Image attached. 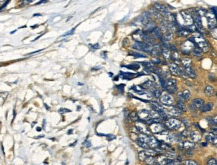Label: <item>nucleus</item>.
<instances>
[{
	"label": "nucleus",
	"mask_w": 217,
	"mask_h": 165,
	"mask_svg": "<svg viewBox=\"0 0 217 165\" xmlns=\"http://www.w3.org/2000/svg\"><path fill=\"white\" fill-rule=\"evenodd\" d=\"M164 126L167 127L170 130H179L180 127H182L183 125L179 119L174 118V117H170L164 121Z\"/></svg>",
	"instance_id": "nucleus-1"
},
{
	"label": "nucleus",
	"mask_w": 217,
	"mask_h": 165,
	"mask_svg": "<svg viewBox=\"0 0 217 165\" xmlns=\"http://www.w3.org/2000/svg\"><path fill=\"white\" fill-rule=\"evenodd\" d=\"M193 40H194V44H196L198 47L197 48H199L200 49L201 51H204V52H206V51L208 50V42L205 40L203 37H201L200 35L199 34H196V37L195 38H193Z\"/></svg>",
	"instance_id": "nucleus-2"
},
{
	"label": "nucleus",
	"mask_w": 217,
	"mask_h": 165,
	"mask_svg": "<svg viewBox=\"0 0 217 165\" xmlns=\"http://www.w3.org/2000/svg\"><path fill=\"white\" fill-rule=\"evenodd\" d=\"M159 98H160V101L162 103V105L164 106H172V104L174 103L172 95L167 92H161V95Z\"/></svg>",
	"instance_id": "nucleus-3"
},
{
	"label": "nucleus",
	"mask_w": 217,
	"mask_h": 165,
	"mask_svg": "<svg viewBox=\"0 0 217 165\" xmlns=\"http://www.w3.org/2000/svg\"><path fill=\"white\" fill-rule=\"evenodd\" d=\"M135 128L137 129L139 133H142V134H145L147 136H151L152 133L150 132V130L147 128L146 124L142 121H136L135 122Z\"/></svg>",
	"instance_id": "nucleus-4"
},
{
	"label": "nucleus",
	"mask_w": 217,
	"mask_h": 165,
	"mask_svg": "<svg viewBox=\"0 0 217 165\" xmlns=\"http://www.w3.org/2000/svg\"><path fill=\"white\" fill-rule=\"evenodd\" d=\"M149 129L151 133H155V134H159L162 131L166 130V127L164 126V124L160 123V122H156V123H153L151 125H149Z\"/></svg>",
	"instance_id": "nucleus-5"
},
{
	"label": "nucleus",
	"mask_w": 217,
	"mask_h": 165,
	"mask_svg": "<svg viewBox=\"0 0 217 165\" xmlns=\"http://www.w3.org/2000/svg\"><path fill=\"white\" fill-rule=\"evenodd\" d=\"M180 14H181V16H182L183 20H184V23L187 26L193 25V16H192L188 11L182 10V11H180Z\"/></svg>",
	"instance_id": "nucleus-6"
},
{
	"label": "nucleus",
	"mask_w": 217,
	"mask_h": 165,
	"mask_svg": "<svg viewBox=\"0 0 217 165\" xmlns=\"http://www.w3.org/2000/svg\"><path fill=\"white\" fill-rule=\"evenodd\" d=\"M147 145L149 148L151 149H156L158 148L159 145H160V140H158L156 137L154 136H148V140H147Z\"/></svg>",
	"instance_id": "nucleus-7"
},
{
	"label": "nucleus",
	"mask_w": 217,
	"mask_h": 165,
	"mask_svg": "<svg viewBox=\"0 0 217 165\" xmlns=\"http://www.w3.org/2000/svg\"><path fill=\"white\" fill-rule=\"evenodd\" d=\"M137 114H138V118L140 121L144 122L146 124V122L148 121L149 119H151L150 118V115H149V111L148 110H145V109H143V110H140L139 112H137Z\"/></svg>",
	"instance_id": "nucleus-8"
},
{
	"label": "nucleus",
	"mask_w": 217,
	"mask_h": 165,
	"mask_svg": "<svg viewBox=\"0 0 217 165\" xmlns=\"http://www.w3.org/2000/svg\"><path fill=\"white\" fill-rule=\"evenodd\" d=\"M132 38H133V40H135V42H138V43L144 42V34H143V31L136 30L134 33H132Z\"/></svg>",
	"instance_id": "nucleus-9"
},
{
	"label": "nucleus",
	"mask_w": 217,
	"mask_h": 165,
	"mask_svg": "<svg viewBox=\"0 0 217 165\" xmlns=\"http://www.w3.org/2000/svg\"><path fill=\"white\" fill-rule=\"evenodd\" d=\"M193 47H194V44L191 43L189 40H187V41H185L184 43L181 45V51L187 54V53H189L190 51L193 50Z\"/></svg>",
	"instance_id": "nucleus-10"
},
{
	"label": "nucleus",
	"mask_w": 217,
	"mask_h": 165,
	"mask_svg": "<svg viewBox=\"0 0 217 165\" xmlns=\"http://www.w3.org/2000/svg\"><path fill=\"white\" fill-rule=\"evenodd\" d=\"M179 147L184 150H192L195 148V143H193L192 141H183L179 143Z\"/></svg>",
	"instance_id": "nucleus-11"
},
{
	"label": "nucleus",
	"mask_w": 217,
	"mask_h": 165,
	"mask_svg": "<svg viewBox=\"0 0 217 165\" xmlns=\"http://www.w3.org/2000/svg\"><path fill=\"white\" fill-rule=\"evenodd\" d=\"M204 100L203 99H200V98H195V99L192 100V103L191 105L194 107L195 109H201L202 108V106L204 105Z\"/></svg>",
	"instance_id": "nucleus-12"
},
{
	"label": "nucleus",
	"mask_w": 217,
	"mask_h": 165,
	"mask_svg": "<svg viewBox=\"0 0 217 165\" xmlns=\"http://www.w3.org/2000/svg\"><path fill=\"white\" fill-rule=\"evenodd\" d=\"M149 33L152 35V36L154 37V38H158V39H161V40H162L163 33L161 32V30L159 29V27H154L153 29L150 31Z\"/></svg>",
	"instance_id": "nucleus-13"
},
{
	"label": "nucleus",
	"mask_w": 217,
	"mask_h": 165,
	"mask_svg": "<svg viewBox=\"0 0 217 165\" xmlns=\"http://www.w3.org/2000/svg\"><path fill=\"white\" fill-rule=\"evenodd\" d=\"M189 137L193 143H197V142H199L201 140V134L199 132H197V131H192V132H190Z\"/></svg>",
	"instance_id": "nucleus-14"
},
{
	"label": "nucleus",
	"mask_w": 217,
	"mask_h": 165,
	"mask_svg": "<svg viewBox=\"0 0 217 165\" xmlns=\"http://www.w3.org/2000/svg\"><path fill=\"white\" fill-rule=\"evenodd\" d=\"M143 89H149L150 91H152L153 89L157 88V84H155L153 81H146L144 83L142 84V86H141Z\"/></svg>",
	"instance_id": "nucleus-15"
},
{
	"label": "nucleus",
	"mask_w": 217,
	"mask_h": 165,
	"mask_svg": "<svg viewBox=\"0 0 217 165\" xmlns=\"http://www.w3.org/2000/svg\"><path fill=\"white\" fill-rule=\"evenodd\" d=\"M155 158H156V157H155ZM156 162L159 165H167L168 162H169V159H168L167 157H165L164 154H163V155H157Z\"/></svg>",
	"instance_id": "nucleus-16"
},
{
	"label": "nucleus",
	"mask_w": 217,
	"mask_h": 165,
	"mask_svg": "<svg viewBox=\"0 0 217 165\" xmlns=\"http://www.w3.org/2000/svg\"><path fill=\"white\" fill-rule=\"evenodd\" d=\"M169 70L172 75L180 76V75H179V66H176L174 63H169Z\"/></svg>",
	"instance_id": "nucleus-17"
},
{
	"label": "nucleus",
	"mask_w": 217,
	"mask_h": 165,
	"mask_svg": "<svg viewBox=\"0 0 217 165\" xmlns=\"http://www.w3.org/2000/svg\"><path fill=\"white\" fill-rule=\"evenodd\" d=\"M184 73L185 75L190 78H195L196 77V72L194 71V69L192 67H187V68H184Z\"/></svg>",
	"instance_id": "nucleus-18"
},
{
	"label": "nucleus",
	"mask_w": 217,
	"mask_h": 165,
	"mask_svg": "<svg viewBox=\"0 0 217 165\" xmlns=\"http://www.w3.org/2000/svg\"><path fill=\"white\" fill-rule=\"evenodd\" d=\"M206 141L209 142V143H212L213 145H216L217 144V137L215 134L213 133H209V134L206 135Z\"/></svg>",
	"instance_id": "nucleus-19"
},
{
	"label": "nucleus",
	"mask_w": 217,
	"mask_h": 165,
	"mask_svg": "<svg viewBox=\"0 0 217 165\" xmlns=\"http://www.w3.org/2000/svg\"><path fill=\"white\" fill-rule=\"evenodd\" d=\"M161 54L163 55L165 59H170L171 58V51L169 48L166 47H161Z\"/></svg>",
	"instance_id": "nucleus-20"
},
{
	"label": "nucleus",
	"mask_w": 217,
	"mask_h": 165,
	"mask_svg": "<svg viewBox=\"0 0 217 165\" xmlns=\"http://www.w3.org/2000/svg\"><path fill=\"white\" fill-rule=\"evenodd\" d=\"M177 34H178V36L188 37L190 34H191V32H190L188 29H186V28H180V29L177 30Z\"/></svg>",
	"instance_id": "nucleus-21"
},
{
	"label": "nucleus",
	"mask_w": 217,
	"mask_h": 165,
	"mask_svg": "<svg viewBox=\"0 0 217 165\" xmlns=\"http://www.w3.org/2000/svg\"><path fill=\"white\" fill-rule=\"evenodd\" d=\"M213 103L212 102H207V103H204V105L202 106V108H201V110H202V112H209V111H211L212 109H213Z\"/></svg>",
	"instance_id": "nucleus-22"
},
{
	"label": "nucleus",
	"mask_w": 217,
	"mask_h": 165,
	"mask_svg": "<svg viewBox=\"0 0 217 165\" xmlns=\"http://www.w3.org/2000/svg\"><path fill=\"white\" fill-rule=\"evenodd\" d=\"M176 85V80L173 79V78H167L166 80H164V89L166 87H170V86Z\"/></svg>",
	"instance_id": "nucleus-23"
},
{
	"label": "nucleus",
	"mask_w": 217,
	"mask_h": 165,
	"mask_svg": "<svg viewBox=\"0 0 217 165\" xmlns=\"http://www.w3.org/2000/svg\"><path fill=\"white\" fill-rule=\"evenodd\" d=\"M175 107L178 109L179 111H180V112H185V111L187 110V107H186V105L183 103L182 101H177Z\"/></svg>",
	"instance_id": "nucleus-24"
},
{
	"label": "nucleus",
	"mask_w": 217,
	"mask_h": 165,
	"mask_svg": "<svg viewBox=\"0 0 217 165\" xmlns=\"http://www.w3.org/2000/svg\"><path fill=\"white\" fill-rule=\"evenodd\" d=\"M144 153L145 155L147 156V157H155V156H157L156 152H155L154 149H151V148H147V149H144Z\"/></svg>",
	"instance_id": "nucleus-25"
},
{
	"label": "nucleus",
	"mask_w": 217,
	"mask_h": 165,
	"mask_svg": "<svg viewBox=\"0 0 217 165\" xmlns=\"http://www.w3.org/2000/svg\"><path fill=\"white\" fill-rule=\"evenodd\" d=\"M205 94L207 95V96H213L214 95V88L212 87L211 85H207L206 87H205Z\"/></svg>",
	"instance_id": "nucleus-26"
},
{
	"label": "nucleus",
	"mask_w": 217,
	"mask_h": 165,
	"mask_svg": "<svg viewBox=\"0 0 217 165\" xmlns=\"http://www.w3.org/2000/svg\"><path fill=\"white\" fill-rule=\"evenodd\" d=\"M180 62H181V64H182L183 68L191 67V59H189V58H183Z\"/></svg>",
	"instance_id": "nucleus-27"
},
{
	"label": "nucleus",
	"mask_w": 217,
	"mask_h": 165,
	"mask_svg": "<svg viewBox=\"0 0 217 165\" xmlns=\"http://www.w3.org/2000/svg\"><path fill=\"white\" fill-rule=\"evenodd\" d=\"M195 12H196V15L198 17H203L205 16V14H206V10L203 9V8H197V9H195Z\"/></svg>",
	"instance_id": "nucleus-28"
},
{
	"label": "nucleus",
	"mask_w": 217,
	"mask_h": 165,
	"mask_svg": "<svg viewBox=\"0 0 217 165\" xmlns=\"http://www.w3.org/2000/svg\"><path fill=\"white\" fill-rule=\"evenodd\" d=\"M128 119H130L131 121H139V118H138V114H137L136 111H132L131 113H130V116Z\"/></svg>",
	"instance_id": "nucleus-29"
},
{
	"label": "nucleus",
	"mask_w": 217,
	"mask_h": 165,
	"mask_svg": "<svg viewBox=\"0 0 217 165\" xmlns=\"http://www.w3.org/2000/svg\"><path fill=\"white\" fill-rule=\"evenodd\" d=\"M165 90H166V92L169 93V94H173V93L177 92V86L173 85V86H170V87H166Z\"/></svg>",
	"instance_id": "nucleus-30"
},
{
	"label": "nucleus",
	"mask_w": 217,
	"mask_h": 165,
	"mask_svg": "<svg viewBox=\"0 0 217 165\" xmlns=\"http://www.w3.org/2000/svg\"><path fill=\"white\" fill-rule=\"evenodd\" d=\"M142 65L145 66V69H147V70H149V71L154 70V68H155L151 62H142Z\"/></svg>",
	"instance_id": "nucleus-31"
},
{
	"label": "nucleus",
	"mask_w": 217,
	"mask_h": 165,
	"mask_svg": "<svg viewBox=\"0 0 217 165\" xmlns=\"http://www.w3.org/2000/svg\"><path fill=\"white\" fill-rule=\"evenodd\" d=\"M182 95H183V97H184V99H185V101L186 100H189L190 98H191V92H190L188 89H185L184 91L182 92Z\"/></svg>",
	"instance_id": "nucleus-32"
},
{
	"label": "nucleus",
	"mask_w": 217,
	"mask_h": 165,
	"mask_svg": "<svg viewBox=\"0 0 217 165\" xmlns=\"http://www.w3.org/2000/svg\"><path fill=\"white\" fill-rule=\"evenodd\" d=\"M202 51L200 50L199 48H197V47H195V48H193V50H192V54L194 55V56H201L202 55Z\"/></svg>",
	"instance_id": "nucleus-33"
},
{
	"label": "nucleus",
	"mask_w": 217,
	"mask_h": 165,
	"mask_svg": "<svg viewBox=\"0 0 217 165\" xmlns=\"http://www.w3.org/2000/svg\"><path fill=\"white\" fill-rule=\"evenodd\" d=\"M138 158H139V160L140 161H145V159L147 158V156L145 155V153H144V151H139L138 152Z\"/></svg>",
	"instance_id": "nucleus-34"
},
{
	"label": "nucleus",
	"mask_w": 217,
	"mask_h": 165,
	"mask_svg": "<svg viewBox=\"0 0 217 165\" xmlns=\"http://www.w3.org/2000/svg\"><path fill=\"white\" fill-rule=\"evenodd\" d=\"M206 165H217V160H216V158L210 157L209 159L207 160Z\"/></svg>",
	"instance_id": "nucleus-35"
},
{
	"label": "nucleus",
	"mask_w": 217,
	"mask_h": 165,
	"mask_svg": "<svg viewBox=\"0 0 217 165\" xmlns=\"http://www.w3.org/2000/svg\"><path fill=\"white\" fill-rule=\"evenodd\" d=\"M151 93L153 94V96L154 97H157V98H159L160 97V95H161V91L159 90L158 88H155V89H153V90L151 91Z\"/></svg>",
	"instance_id": "nucleus-36"
},
{
	"label": "nucleus",
	"mask_w": 217,
	"mask_h": 165,
	"mask_svg": "<svg viewBox=\"0 0 217 165\" xmlns=\"http://www.w3.org/2000/svg\"><path fill=\"white\" fill-rule=\"evenodd\" d=\"M135 143L137 144L138 146H140V147H142L143 149H147V148H149L148 147V145L146 143H144V142H141V141H139V140H137V141H135Z\"/></svg>",
	"instance_id": "nucleus-37"
},
{
	"label": "nucleus",
	"mask_w": 217,
	"mask_h": 165,
	"mask_svg": "<svg viewBox=\"0 0 217 165\" xmlns=\"http://www.w3.org/2000/svg\"><path fill=\"white\" fill-rule=\"evenodd\" d=\"M131 54L135 57H146L144 53H140V52H131Z\"/></svg>",
	"instance_id": "nucleus-38"
},
{
	"label": "nucleus",
	"mask_w": 217,
	"mask_h": 165,
	"mask_svg": "<svg viewBox=\"0 0 217 165\" xmlns=\"http://www.w3.org/2000/svg\"><path fill=\"white\" fill-rule=\"evenodd\" d=\"M184 165H198V163L195 161H193V160H185Z\"/></svg>",
	"instance_id": "nucleus-39"
},
{
	"label": "nucleus",
	"mask_w": 217,
	"mask_h": 165,
	"mask_svg": "<svg viewBox=\"0 0 217 165\" xmlns=\"http://www.w3.org/2000/svg\"><path fill=\"white\" fill-rule=\"evenodd\" d=\"M132 90H135V91H137V92H139V93H143V88L141 87V86H133V87L131 88Z\"/></svg>",
	"instance_id": "nucleus-40"
},
{
	"label": "nucleus",
	"mask_w": 217,
	"mask_h": 165,
	"mask_svg": "<svg viewBox=\"0 0 217 165\" xmlns=\"http://www.w3.org/2000/svg\"><path fill=\"white\" fill-rule=\"evenodd\" d=\"M127 68H129V69H132V70H135L136 71L137 69L139 68V64H132V65H128V66H126Z\"/></svg>",
	"instance_id": "nucleus-41"
},
{
	"label": "nucleus",
	"mask_w": 217,
	"mask_h": 165,
	"mask_svg": "<svg viewBox=\"0 0 217 165\" xmlns=\"http://www.w3.org/2000/svg\"><path fill=\"white\" fill-rule=\"evenodd\" d=\"M180 122H181V123H182V125H183V124H184L185 127H186V129H187L188 127H189V122H188L187 120L185 119V118H182V119L180 120Z\"/></svg>",
	"instance_id": "nucleus-42"
},
{
	"label": "nucleus",
	"mask_w": 217,
	"mask_h": 165,
	"mask_svg": "<svg viewBox=\"0 0 217 165\" xmlns=\"http://www.w3.org/2000/svg\"><path fill=\"white\" fill-rule=\"evenodd\" d=\"M189 134H190V132L188 131V129H185V130L183 131L182 133H181V136L184 138V137H188V136H189Z\"/></svg>",
	"instance_id": "nucleus-43"
},
{
	"label": "nucleus",
	"mask_w": 217,
	"mask_h": 165,
	"mask_svg": "<svg viewBox=\"0 0 217 165\" xmlns=\"http://www.w3.org/2000/svg\"><path fill=\"white\" fill-rule=\"evenodd\" d=\"M130 137H131V139H133L134 141H137L138 140V134H136V133L132 132L131 134H130Z\"/></svg>",
	"instance_id": "nucleus-44"
},
{
	"label": "nucleus",
	"mask_w": 217,
	"mask_h": 165,
	"mask_svg": "<svg viewBox=\"0 0 217 165\" xmlns=\"http://www.w3.org/2000/svg\"><path fill=\"white\" fill-rule=\"evenodd\" d=\"M211 34H213V38L216 39L217 38V32H216V27L211 29Z\"/></svg>",
	"instance_id": "nucleus-45"
},
{
	"label": "nucleus",
	"mask_w": 217,
	"mask_h": 165,
	"mask_svg": "<svg viewBox=\"0 0 217 165\" xmlns=\"http://www.w3.org/2000/svg\"><path fill=\"white\" fill-rule=\"evenodd\" d=\"M160 62H161V61H160V60H159L158 58H156V59L154 58L153 60H152V62H151V63L153 64V65H154V64H156V65H158V64H160Z\"/></svg>",
	"instance_id": "nucleus-46"
},
{
	"label": "nucleus",
	"mask_w": 217,
	"mask_h": 165,
	"mask_svg": "<svg viewBox=\"0 0 217 165\" xmlns=\"http://www.w3.org/2000/svg\"><path fill=\"white\" fill-rule=\"evenodd\" d=\"M178 98H179V101H185V99H184V97H183V95H182V92H179L178 93Z\"/></svg>",
	"instance_id": "nucleus-47"
},
{
	"label": "nucleus",
	"mask_w": 217,
	"mask_h": 165,
	"mask_svg": "<svg viewBox=\"0 0 217 165\" xmlns=\"http://www.w3.org/2000/svg\"><path fill=\"white\" fill-rule=\"evenodd\" d=\"M211 133H213V134L216 135L217 133V129H216V125H213L211 127Z\"/></svg>",
	"instance_id": "nucleus-48"
},
{
	"label": "nucleus",
	"mask_w": 217,
	"mask_h": 165,
	"mask_svg": "<svg viewBox=\"0 0 217 165\" xmlns=\"http://www.w3.org/2000/svg\"><path fill=\"white\" fill-rule=\"evenodd\" d=\"M211 12H213V15L215 16V15H216V8L215 7H212L211 8Z\"/></svg>",
	"instance_id": "nucleus-49"
},
{
	"label": "nucleus",
	"mask_w": 217,
	"mask_h": 165,
	"mask_svg": "<svg viewBox=\"0 0 217 165\" xmlns=\"http://www.w3.org/2000/svg\"><path fill=\"white\" fill-rule=\"evenodd\" d=\"M61 112H70L69 109H61Z\"/></svg>",
	"instance_id": "nucleus-50"
},
{
	"label": "nucleus",
	"mask_w": 217,
	"mask_h": 165,
	"mask_svg": "<svg viewBox=\"0 0 217 165\" xmlns=\"http://www.w3.org/2000/svg\"><path fill=\"white\" fill-rule=\"evenodd\" d=\"M93 47V49H97V48H98L99 47V45H98V44H95V45H91V48Z\"/></svg>",
	"instance_id": "nucleus-51"
},
{
	"label": "nucleus",
	"mask_w": 217,
	"mask_h": 165,
	"mask_svg": "<svg viewBox=\"0 0 217 165\" xmlns=\"http://www.w3.org/2000/svg\"><path fill=\"white\" fill-rule=\"evenodd\" d=\"M209 78H210V79H209L210 81H214V80H215V79H214V77H213V76H212V77H211V76H209Z\"/></svg>",
	"instance_id": "nucleus-52"
},
{
	"label": "nucleus",
	"mask_w": 217,
	"mask_h": 165,
	"mask_svg": "<svg viewBox=\"0 0 217 165\" xmlns=\"http://www.w3.org/2000/svg\"><path fill=\"white\" fill-rule=\"evenodd\" d=\"M122 87H124V85H119V86H117V88H118V89H120V90H121V89H122Z\"/></svg>",
	"instance_id": "nucleus-53"
},
{
	"label": "nucleus",
	"mask_w": 217,
	"mask_h": 165,
	"mask_svg": "<svg viewBox=\"0 0 217 165\" xmlns=\"http://www.w3.org/2000/svg\"><path fill=\"white\" fill-rule=\"evenodd\" d=\"M207 145V142H204V143H202V146H206Z\"/></svg>",
	"instance_id": "nucleus-54"
}]
</instances>
